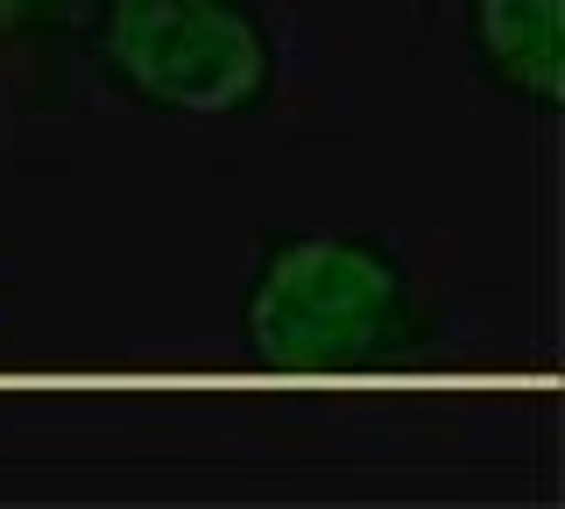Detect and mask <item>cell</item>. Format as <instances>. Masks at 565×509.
Wrapping results in <instances>:
<instances>
[{
  "instance_id": "obj_1",
  "label": "cell",
  "mask_w": 565,
  "mask_h": 509,
  "mask_svg": "<svg viewBox=\"0 0 565 509\" xmlns=\"http://www.w3.org/2000/svg\"><path fill=\"white\" fill-rule=\"evenodd\" d=\"M78 85L191 142L311 128L340 78V29L305 0H85Z\"/></svg>"
},
{
  "instance_id": "obj_2",
  "label": "cell",
  "mask_w": 565,
  "mask_h": 509,
  "mask_svg": "<svg viewBox=\"0 0 565 509\" xmlns=\"http://www.w3.org/2000/svg\"><path fill=\"white\" fill-rule=\"evenodd\" d=\"M467 332L452 269L375 226H269L234 276V354L290 390L438 368Z\"/></svg>"
},
{
  "instance_id": "obj_3",
  "label": "cell",
  "mask_w": 565,
  "mask_h": 509,
  "mask_svg": "<svg viewBox=\"0 0 565 509\" xmlns=\"http://www.w3.org/2000/svg\"><path fill=\"white\" fill-rule=\"evenodd\" d=\"M459 72L502 114L558 128L565 114V0H417Z\"/></svg>"
},
{
  "instance_id": "obj_4",
  "label": "cell",
  "mask_w": 565,
  "mask_h": 509,
  "mask_svg": "<svg viewBox=\"0 0 565 509\" xmlns=\"http://www.w3.org/2000/svg\"><path fill=\"white\" fill-rule=\"evenodd\" d=\"M85 0H0V135L78 99Z\"/></svg>"
},
{
  "instance_id": "obj_5",
  "label": "cell",
  "mask_w": 565,
  "mask_h": 509,
  "mask_svg": "<svg viewBox=\"0 0 565 509\" xmlns=\"http://www.w3.org/2000/svg\"><path fill=\"white\" fill-rule=\"evenodd\" d=\"M14 332V241H0V347Z\"/></svg>"
}]
</instances>
